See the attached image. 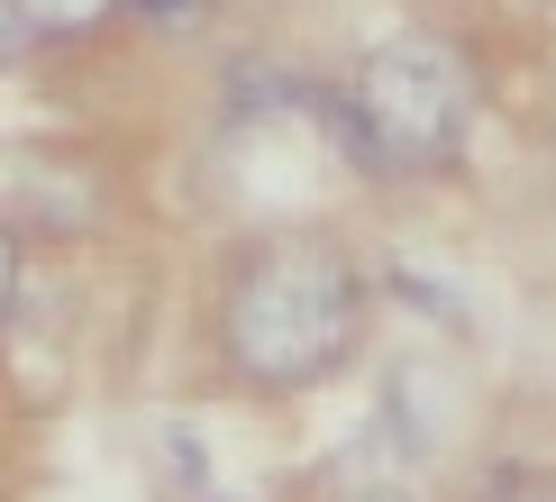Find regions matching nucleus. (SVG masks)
I'll return each instance as SVG.
<instances>
[{
	"instance_id": "nucleus-6",
	"label": "nucleus",
	"mask_w": 556,
	"mask_h": 502,
	"mask_svg": "<svg viewBox=\"0 0 556 502\" xmlns=\"http://www.w3.org/2000/svg\"><path fill=\"white\" fill-rule=\"evenodd\" d=\"M18 37H28V28H18V18H10V0H0V55H10Z\"/></svg>"
},
{
	"instance_id": "nucleus-7",
	"label": "nucleus",
	"mask_w": 556,
	"mask_h": 502,
	"mask_svg": "<svg viewBox=\"0 0 556 502\" xmlns=\"http://www.w3.org/2000/svg\"><path fill=\"white\" fill-rule=\"evenodd\" d=\"M547 502H556V493H547Z\"/></svg>"
},
{
	"instance_id": "nucleus-5",
	"label": "nucleus",
	"mask_w": 556,
	"mask_h": 502,
	"mask_svg": "<svg viewBox=\"0 0 556 502\" xmlns=\"http://www.w3.org/2000/svg\"><path fill=\"white\" fill-rule=\"evenodd\" d=\"M10 284H18V256H10V228H0V311H10Z\"/></svg>"
},
{
	"instance_id": "nucleus-4",
	"label": "nucleus",
	"mask_w": 556,
	"mask_h": 502,
	"mask_svg": "<svg viewBox=\"0 0 556 502\" xmlns=\"http://www.w3.org/2000/svg\"><path fill=\"white\" fill-rule=\"evenodd\" d=\"M110 10H128V18H155V28H192V10H201V0H110Z\"/></svg>"
},
{
	"instance_id": "nucleus-2",
	"label": "nucleus",
	"mask_w": 556,
	"mask_h": 502,
	"mask_svg": "<svg viewBox=\"0 0 556 502\" xmlns=\"http://www.w3.org/2000/svg\"><path fill=\"white\" fill-rule=\"evenodd\" d=\"M338 120H346L356 165H383V174L456 165V147L475 128V64L447 37H383L356 64Z\"/></svg>"
},
{
	"instance_id": "nucleus-1",
	"label": "nucleus",
	"mask_w": 556,
	"mask_h": 502,
	"mask_svg": "<svg viewBox=\"0 0 556 502\" xmlns=\"http://www.w3.org/2000/svg\"><path fill=\"white\" fill-rule=\"evenodd\" d=\"M356 319H365V284L338 247L319 238H274L238 265L219 302V348L247 384L265 393H292V384L338 375L346 348H356Z\"/></svg>"
},
{
	"instance_id": "nucleus-3",
	"label": "nucleus",
	"mask_w": 556,
	"mask_h": 502,
	"mask_svg": "<svg viewBox=\"0 0 556 502\" xmlns=\"http://www.w3.org/2000/svg\"><path fill=\"white\" fill-rule=\"evenodd\" d=\"M110 0H10L18 28H83V18H101Z\"/></svg>"
}]
</instances>
